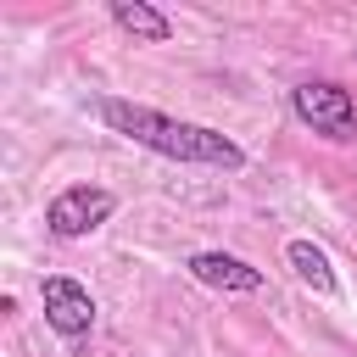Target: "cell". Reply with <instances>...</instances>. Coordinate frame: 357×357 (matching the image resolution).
<instances>
[{
    "mask_svg": "<svg viewBox=\"0 0 357 357\" xmlns=\"http://www.w3.org/2000/svg\"><path fill=\"white\" fill-rule=\"evenodd\" d=\"M95 112H100V123H106L112 134H123V139H134V145H145V151H156V156H167V162L223 167V173H240V167H245V151H240L229 134L206 128V123H184V117H167V112L139 106V100H123V95H106Z\"/></svg>",
    "mask_w": 357,
    "mask_h": 357,
    "instance_id": "1",
    "label": "cell"
},
{
    "mask_svg": "<svg viewBox=\"0 0 357 357\" xmlns=\"http://www.w3.org/2000/svg\"><path fill=\"white\" fill-rule=\"evenodd\" d=\"M290 112H296V123H307L312 134H324L335 145H351L357 139V100L335 78H301L290 89Z\"/></svg>",
    "mask_w": 357,
    "mask_h": 357,
    "instance_id": "2",
    "label": "cell"
},
{
    "mask_svg": "<svg viewBox=\"0 0 357 357\" xmlns=\"http://www.w3.org/2000/svg\"><path fill=\"white\" fill-rule=\"evenodd\" d=\"M112 212H117V195H112V190H100V184H67V190L45 206V229H50L56 240H84V234H95Z\"/></svg>",
    "mask_w": 357,
    "mask_h": 357,
    "instance_id": "3",
    "label": "cell"
},
{
    "mask_svg": "<svg viewBox=\"0 0 357 357\" xmlns=\"http://www.w3.org/2000/svg\"><path fill=\"white\" fill-rule=\"evenodd\" d=\"M39 301H45V324H50L56 335H67V340H84V335L95 329V296H89L78 279H67V273H50V279L39 284Z\"/></svg>",
    "mask_w": 357,
    "mask_h": 357,
    "instance_id": "4",
    "label": "cell"
},
{
    "mask_svg": "<svg viewBox=\"0 0 357 357\" xmlns=\"http://www.w3.org/2000/svg\"><path fill=\"white\" fill-rule=\"evenodd\" d=\"M201 284H212V290H262V268H251L245 257H229V251H195L190 262H184Z\"/></svg>",
    "mask_w": 357,
    "mask_h": 357,
    "instance_id": "5",
    "label": "cell"
},
{
    "mask_svg": "<svg viewBox=\"0 0 357 357\" xmlns=\"http://www.w3.org/2000/svg\"><path fill=\"white\" fill-rule=\"evenodd\" d=\"M112 22H117L123 33H134V39H145V45H162V39L173 33V22H167L156 6H145V0H112Z\"/></svg>",
    "mask_w": 357,
    "mask_h": 357,
    "instance_id": "6",
    "label": "cell"
},
{
    "mask_svg": "<svg viewBox=\"0 0 357 357\" xmlns=\"http://www.w3.org/2000/svg\"><path fill=\"white\" fill-rule=\"evenodd\" d=\"M284 262L296 268L301 284H312L318 296H335V268H329V257H324L312 240H290V245H284Z\"/></svg>",
    "mask_w": 357,
    "mask_h": 357,
    "instance_id": "7",
    "label": "cell"
}]
</instances>
